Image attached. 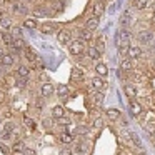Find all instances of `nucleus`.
I'll use <instances>...</instances> for the list:
<instances>
[{"instance_id":"obj_1","label":"nucleus","mask_w":155,"mask_h":155,"mask_svg":"<svg viewBox=\"0 0 155 155\" xmlns=\"http://www.w3.org/2000/svg\"><path fill=\"white\" fill-rule=\"evenodd\" d=\"M68 50L74 57H82V55L87 52V47H85V42L80 40V38H74L68 45Z\"/></svg>"},{"instance_id":"obj_2","label":"nucleus","mask_w":155,"mask_h":155,"mask_svg":"<svg viewBox=\"0 0 155 155\" xmlns=\"http://www.w3.org/2000/svg\"><path fill=\"white\" fill-rule=\"evenodd\" d=\"M10 12L17 15H27L28 14V5L24 4V2H12L10 4Z\"/></svg>"},{"instance_id":"obj_3","label":"nucleus","mask_w":155,"mask_h":155,"mask_svg":"<svg viewBox=\"0 0 155 155\" xmlns=\"http://www.w3.org/2000/svg\"><path fill=\"white\" fill-rule=\"evenodd\" d=\"M57 38H58V42H60V45H70V42L74 40V38H72V32L68 30V28H60V30L57 32Z\"/></svg>"},{"instance_id":"obj_4","label":"nucleus","mask_w":155,"mask_h":155,"mask_svg":"<svg viewBox=\"0 0 155 155\" xmlns=\"http://www.w3.org/2000/svg\"><path fill=\"white\" fill-rule=\"evenodd\" d=\"M40 32L44 35H52L55 32H58V25L55 22H47V24H42L40 25Z\"/></svg>"},{"instance_id":"obj_5","label":"nucleus","mask_w":155,"mask_h":155,"mask_svg":"<svg viewBox=\"0 0 155 155\" xmlns=\"http://www.w3.org/2000/svg\"><path fill=\"white\" fill-rule=\"evenodd\" d=\"M104 10H105L104 2H102V0H94V4H92V8H90L92 15H94V17H100V15L104 14Z\"/></svg>"},{"instance_id":"obj_6","label":"nucleus","mask_w":155,"mask_h":155,"mask_svg":"<svg viewBox=\"0 0 155 155\" xmlns=\"http://www.w3.org/2000/svg\"><path fill=\"white\" fill-rule=\"evenodd\" d=\"M94 68H95V74H97L98 77H102V78L108 75V67H107V64H105V62H100V60H98L97 64H95Z\"/></svg>"},{"instance_id":"obj_7","label":"nucleus","mask_w":155,"mask_h":155,"mask_svg":"<svg viewBox=\"0 0 155 155\" xmlns=\"http://www.w3.org/2000/svg\"><path fill=\"white\" fill-rule=\"evenodd\" d=\"M55 94L58 95V98H60L62 102H67L68 100V87L64 84H60L57 88H55Z\"/></svg>"},{"instance_id":"obj_8","label":"nucleus","mask_w":155,"mask_h":155,"mask_svg":"<svg viewBox=\"0 0 155 155\" xmlns=\"http://www.w3.org/2000/svg\"><path fill=\"white\" fill-rule=\"evenodd\" d=\"M40 94H42V97H52V95L55 94V87L50 84V82H47V84H44L42 85V88H40Z\"/></svg>"},{"instance_id":"obj_9","label":"nucleus","mask_w":155,"mask_h":155,"mask_svg":"<svg viewBox=\"0 0 155 155\" xmlns=\"http://www.w3.org/2000/svg\"><path fill=\"white\" fill-rule=\"evenodd\" d=\"M34 17L35 18H45V17H48V8L45 7V5H37V7L34 8Z\"/></svg>"},{"instance_id":"obj_10","label":"nucleus","mask_w":155,"mask_h":155,"mask_svg":"<svg viewBox=\"0 0 155 155\" xmlns=\"http://www.w3.org/2000/svg\"><path fill=\"white\" fill-rule=\"evenodd\" d=\"M85 54H87V57L90 58V60H95V62H98V60H100V55H102L100 52H98V48L95 47V45H92V47H88Z\"/></svg>"},{"instance_id":"obj_11","label":"nucleus","mask_w":155,"mask_h":155,"mask_svg":"<svg viewBox=\"0 0 155 155\" xmlns=\"http://www.w3.org/2000/svg\"><path fill=\"white\" fill-rule=\"evenodd\" d=\"M128 58H132V60H138V58L143 55V50H142L140 47H128Z\"/></svg>"},{"instance_id":"obj_12","label":"nucleus","mask_w":155,"mask_h":155,"mask_svg":"<svg viewBox=\"0 0 155 155\" xmlns=\"http://www.w3.org/2000/svg\"><path fill=\"white\" fill-rule=\"evenodd\" d=\"M128 108H130V114L134 115V117H138V115L142 114V105L138 104L135 98H132V100H130V105H128Z\"/></svg>"},{"instance_id":"obj_13","label":"nucleus","mask_w":155,"mask_h":155,"mask_svg":"<svg viewBox=\"0 0 155 155\" xmlns=\"http://www.w3.org/2000/svg\"><path fill=\"white\" fill-rule=\"evenodd\" d=\"M97 27H98V17L90 15V17L85 20V28H87V30H90V32H94Z\"/></svg>"},{"instance_id":"obj_14","label":"nucleus","mask_w":155,"mask_h":155,"mask_svg":"<svg viewBox=\"0 0 155 155\" xmlns=\"http://www.w3.org/2000/svg\"><path fill=\"white\" fill-rule=\"evenodd\" d=\"M17 75L20 78L28 80V77H30V68H28L25 64H20V65H18V68H17Z\"/></svg>"},{"instance_id":"obj_15","label":"nucleus","mask_w":155,"mask_h":155,"mask_svg":"<svg viewBox=\"0 0 155 155\" xmlns=\"http://www.w3.org/2000/svg\"><path fill=\"white\" fill-rule=\"evenodd\" d=\"M90 85L94 87V90H98V92H104V78L102 77H92L90 80Z\"/></svg>"},{"instance_id":"obj_16","label":"nucleus","mask_w":155,"mask_h":155,"mask_svg":"<svg viewBox=\"0 0 155 155\" xmlns=\"http://www.w3.org/2000/svg\"><path fill=\"white\" fill-rule=\"evenodd\" d=\"M14 62H15V57H14V55H10L8 52H7V54H4V55H2V58H0V65H4V67H12Z\"/></svg>"},{"instance_id":"obj_17","label":"nucleus","mask_w":155,"mask_h":155,"mask_svg":"<svg viewBox=\"0 0 155 155\" xmlns=\"http://www.w3.org/2000/svg\"><path fill=\"white\" fill-rule=\"evenodd\" d=\"M84 77H85V74H84V70H82L80 67H74V68H72V80H74V82H82V80H84Z\"/></svg>"},{"instance_id":"obj_18","label":"nucleus","mask_w":155,"mask_h":155,"mask_svg":"<svg viewBox=\"0 0 155 155\" xmlns=\"http://www.w3.org/2000/svg\"><path fill=\"white\" fill-rule=\"evenodd\" d=\"M132 68H134V64H132V58H124V60L120 62V70L122 72H128L130 74L132 72Z\"/></svg>"},{"instance_id":"obj_19","label":"nucleus","mask_w":155,"mask_h":155,"mask_svg":"<svg viewBox=\"0 0 155 155\" xmlns=\"http://www.w3.org/2000/svg\"><path fill=\"white\" fill-rule=\"evenodd\" d=\"M152 38H153V34H152L150 30H145V32H140V34H138V40H140L142 44H148V42H152Z\"/></svg>"},{"instance_id":"obj_20","label":"nucleus","mask_w":155,"mask_h":155,"mask_svg":"<svg viewBox=\"0 0 155 155\" xmlns=\"http://www.w3.org/2000/svg\"><path fill=\"white\" fill-rule=\"evenodd\" d=\"M24 57L27 58L30 64H37V55H35V52L32 50V48H28V47H25V50H24Z\"/></svg>"},{"instance_id":"obj_21","label":"nucleus","mask_w":155,"mask_h":155,"mask_svg":"<svg viewBox=\"0 0 155 155\" xmlns=\"http://www.w3.org/2000/svg\"><path fill=\"white\" fill-rule=\"evenodd\" d=\"M52 115H54L57 120H60L62 117H65V110H64V105H55L52 108Z\"/></svg>"},{"instance_id":"obj_22","label":"nucleus","mask_w":155,"mask_h":155,"mask_svg":"<svg viewBox=\"0 0 155 155\" xmlns=\"http://www.w3.org/2000/svg\"><path fill=\"white\" fill-rule=\"evenodd\" d=\"M105 115H107L108 118H112V120H117V118L122 117V112L118 110V108H107Z\"/></svg>"},{"instance_id":"obj_23","label":"nucleus","mask_w":155,"mask_h":155,"mask_svg":"<svg viewBox=\"0 0 155 155\" xmlns=\"http://www.w3.org/2000/svg\"><path fill=\"white\" fill-rule=\"evenodd\" d=\"M88 132H90V128H88L87 125H77V127L74 128V134L78 135V137H85Z\"/></svg>"},{"instance_id":"obj_24","label":"nucleus","mask_w":155,"mask_h":155,"mask_svg":"<svg viewBox=\"0 0 155 155\" xmlns=\"http://www.w3.org/2000/svg\"><path fill=\"white\" fill-rule=\"evenodd\" d=\"M148 5V0H134L132 2V7L135 8V10H145Z\"/></svg>"},{"instance_id":"obj_25","label":"nucleus","mask_w":155,"mask_h":155,"mask_svg":"<svg viewBox=\"0 0 155 155\" xmlns=\"http://www.w3.org/2000/svg\"><path fill=\"white\" fill-rule=\"evenodd\" d=\"M78 37H80V40H84V42H88V40H92V32L90 30H87V28H82V30H78Z\"/></svg>"},{"instance_id":"obj_26","label":"nucleus","mask_w":155,"mask_h":155,"mask_svg":"<svg viewBox=\"0 0 155 155\" xmlns=\"http://www.w3.org/2000/svg\"><path fill=\"white\" fill-rule=\"evenodd\" d=\"M0 27L4 28L5 32H10L14 25H12V20H10V18H8V17H4V18H2V20H0Z\"/></svg>"},{"instance_id":"obj_27","label":"nucleus","mask_w":155,"mask_h":155,"mask_svg":"<svg viewBox=\"0 0 155 155\" xmlns=\"http://www.w3.org/2000/svg\"><path fill=\"white\" fill-rule=\"evenodd\" d=\"M10 35H12L14 38H22V37H24V28L18 27V25H15V27H12Z\"/></svg>"},{"instance_id":"obj_28","label":"nucleus","mask_w":155,"mask_h":155,"mask_svg":"<svg viewBox=\"0 0 155 155\" xmlns=\"http://www.w3.org/2000/svg\"><path fill=\"white\" fill-rule=\"evenodd\" d=\"M125 94H127L128 98H135L137 97V92H135V87L132 84H125Z\"/></svg>"},{"instance_id":"obj_29","label":"nucleus","mask_w":155,"mask_h":155,"mask_svg":"<svg viewBox=\"0 0 155 155\" xmlns=\"http://www.w3.org/2000/svg\"><path fill=\"white\" fill-rule=\"evenodd\" d=\"M92 98H94V102L97 105H100L102 102H104V92H98V90H95L94 94H92Z\"/></svg>"},{"instance_id":"obj_30","label":"nucleus","mask_w":155,"mask_h":155,"mask_svg":"<svg viewBox=\"0 0 155 155\" xmlns=\"http://www.w3.org/2000/svg\"><path fill=\"white\" fill-rule=\"evenodd\" d=\"M60 142L62 143H72V142H74V135L68 134V132H64V134L60 135Z\"/></svg>"},{"instance_id":"obj_31","label":"nucleus","mask_w":155,"mask_h":155,"mask_svg":"<svg viewBox=\"0 0 155 155\" xmlns=\"http://www.w3.org/2000/svg\"><path fill=\"white\" fill-rule=\"evenodd\" d=\"M10 137H12V125H10V124H5L4 134H2V138H4V140H8Z\"/></svg>"},{"instance_id":"obj_32","label":"nucleus","mask_w":155,"mask_h":155,"mask_svg":"<svg viewBox=\"0 0 155 155\" xmlns=\"http://www.w3.org/2000/svg\"><path fill=\"white\" fill-rule=\"evenodd\" d=\"M24 28H28V30H35V28H37V22L32 20V18H27V20L24 22Z\"/></svg>"},{"instance_id":"obj_33","label":"nucleus","mask_w":155,"mask_h":155,"mask_svg":"<svg viewBox=\"0 0 155 155\" xmlns=\"http://www.w3.org/2000/svg\"><path fill=\"white\" fill-rule=\"evenodd\" d=\"M128 137H130L132 140H134V143L137 145V147H142V142H140V138H138V135H137V134H134V132H130V134H128Z\"/></svg>"},{"instance_id":"obj_34","label":"nucleus","mask_w":155,"mask_h":155,"mask_svg":"<svg viewBox=\"0 0 155 155\" xmlns=\"http://www.w3.org/2000/svg\"><path fill=\"white\" fill-rule=\"evenodd\" d=\"M94 127L95 128H102V127H104V118H100V117L95 118V120H94Z\"/></svg>"},{"instance_id":"obj_35","label":"nucleus","mask_w":155,"mask_h":155,"mask_svg":"<svg viewBox=\"0 0 155 155\" xmlns=\"http://www.w3.org/2000/svg\"><path fill=\"white\" fill-rule=\"evenodd\" d=\"M95 47H97V48H98V52L102 54V52L105 50V44H104V40H102V38H98V40H97V45H95Z\"/></svg>"},{"instance_id":"obj_36","label":"nucleus","mask_w":155,"mask_h":155,"mask_svg":"<svg viewBox=\"0 0 155 155\" xmlns=\"http://www.w3.org/2000/svg\"><path fill=\"white\" fill-rule=\"evenodd\" d=\"M24 155H35V150H34V148L25 147V148H24Z\"/></svg>"},{"instance_id":"obj_37","label":"nucleus","mask_w":155,"mask_h":155,"mask_svg":"<svg viewBox=\"0 0 155 155\" xmlns=\"http://www.w3.org/2000/svg\"><path fill=\"white\" fill-rule=\"evenodd\" d=\"M58 155H72V152L68 150V148H64V150H62V152H60V153H58Z\"/></svg>"},{"instance_id":"obj_38","label":"nucleus","mask_w":155,"mask_h":155,"mask_svg":"<svg viewBox=\"0 0 155 155\" xmlns=\"http://www.w3.org/2000/svg\"><path fill=\"white\" fill-rule=\"evenodd\" d=\"M25 124H27V125H30V127H32V128H34V127H35V125H34V122H32V120H30V118H25Z\"/></svg>"},{"instance_id":"obj_39","label":"nucleus","mask_w":155,"mask_h":155,"mask_svg":"<svg viewBox=\"0 0 155 155\" xmlns=\"http://www.w3.org/2000/svg\"><path fill=\"white\" fill-rule=\"evenodd\" d=\"M25 4H37V0H25Z\"/></svg>"},{"instance_id":"obj_40","label":"nucleus","mask_w":155,"mask_h":155,"mask_svg":"<svg viewBox=\"0 0 155 155\" xmlns=\"http://www.w3.org/2000/svg\"><path fill=\"white\" fill-rule=\"evenodd\" d=\"M7 4V0H0V7H2V5H5Z\"/></svg>"},{"instance_id":"obj_41","label":"nucleus","mask_w":155,"mask_h":155,"mask_svg":"<svg viewBox=\"0 0 155 155\" xmlns=\"http://www.w3.org/2000/svg\"><path fill=\"white\" fill-rule=\"evenodd\" d=\"M4 17H5V15H4V12L0 10V20H2V18H4Z\"/></svg>"},{"instance_id":"obj_42","label":"nucleus","mask_w":155,"mask_h":155,"mask_svg":"<svg viewBox=\"0 0 155 155\" xmlns=\"http://www.w3.org/2000/svg\"><path fill=\"white\" fill-rule=\"evenodd\" d=\"M4 54H5V52L2 50V47H0V58H2V55H4Z\"/></svg>"},{"instance_id":"obj_43","label":"nucleus","mask_w":155,"mask_h":155,"mask_svg":"<svg viewBox=\"0 0 155 155\" xmlns=\"http://www.w3.org/2000/svg\"><path fill=\"white\" fill-rule=\"evenodd\" d=\"M0 100H2V94H0Z\"/></svg>"},{"instance_id":"obj_44","label":"nucleus","mask_w":155,"mask_h":155,"mask_svg":"<svg viewBox=\"0 0 155 155\" xmlns=\"http://www.w3.org/2000/svg\"><path fill=\"white\" fill-rule=\"evenodd\" d=\"M0 140H2V135H0Z\"/></svg>"}]
</instances>
